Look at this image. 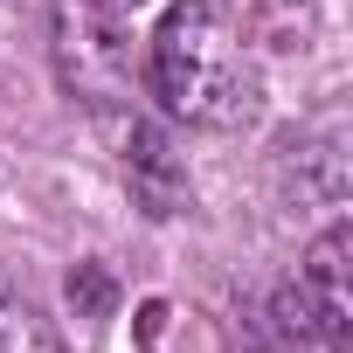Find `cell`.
Instances as JSON below:
<instances>
[{
    "mask_svg": "<svg viewBox=\"0 0 353 353\" xmlns=\"http://www.w3.org/2000/svg\"><path fill=\"white\" fill-rule=\"evenodd\" d=\"M132 346H139V353H229L222 332H215L201 312L173 305V298L139 305V319H132Z\"/></svg>",
    "mask_w": 353,
    "mask_h": 353,
    "instance_id": "5b68a950",
    "label": "cell"
},
{
    "mask_svg": "<svg viewBox=\"0 0 353 353\" xmlns=\"http://www.w3.org/2000/svg\"><path fill=\"white\" fill-rule=\"evenodd\" d=\"M97 125L118 139V166H125L132 194L145 201V215H181L188 208V166L173 159L166 132L139 111H118V118H97Z\"/></svg>",
    "mask_w": 353,
    "mask_h": 353,
    "instance_id": "277c9868",
    "label": "cell"
},
{
    "mask_svg": "<svg viewBox=\"0 0 353 353\" xmlns=\"http://www.w3.org/2000/svg\"><path fill=\"white\" fill-rule=\"evenodd\" d=\"M0 353H63V339H56V325L35 305L0 298Z\"/></svg>",
    "mask_w": 353,
    "mask_h": 353,
    "instance_id": "8992f818",
    "label": "cell"
},
{
    "mask_svg": "<svg viewBox=\"0 0 353 353\" xmlns=\"http://www.w3.org/2000/svg\"><path fill=\"white\" fill-rule=\"evenodd\" d=\"M353 236L346 229H325L312 250H305V263H298V291H291V305H298V319L325 339V353H346L353 346Z\"/></svg>",
    "mask_w": 353,
    "mask_h": 353,
    "instance_id": "3957f363",
    "label": "cell"
},
{
    "mask_svg": "<svg viewBox=\"0 0 353 353\" xmlns=\"http://www.w3.org/2000/svg\"><path fill=\"white\" fill-rule=\"evenodd\" d=\"M56 70L90 118L132 111V35L111 0H56Z\"/></svg>",
    "mask_w": 353,
    "mask_h": 353,
    "instance_id": "7a4b0ae2",
    "label": "cell"
},
{
    "mask_svg": "<svg viewBox=\"0 0 353 353\" xmlns=\"http://www.w3.org/2000/svg\"><path fill=\"white\" fill-rule=\"evenodd\" d=\"M152 97L166 118L236 132L256 118V49L229 0H173L152 28Z\"/></svg>",
    "mask_w": 353,
    "mask_h": 353,
    "instance_id": "6da1fadb",
    "label": "cell"
}]
</instances>
